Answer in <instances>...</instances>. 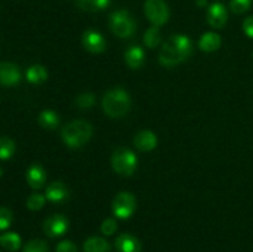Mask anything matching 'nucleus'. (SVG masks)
<instances>
[{
  "label": "nucleus",
  "mask_w": 253,
  "mask_h": 252,
  "mask_svg": "<svg viewBox=\"0 0 253 252\" xmlns=\"http://www.w3.org/2000/svg\"><path fill=\"white\" fill-rule=\"evenodd\" d=\"M193 52L192 40L185 35H173L163 43L160 51V63L167 68L180 64L190 57Z\"/></svg>",
  "instance_id": "1"
},
{
  "label": "nucleus",
  "mask_w": 253,
  "mask_h": 252,
  "mask_svg": "<svg viewBox=\"0 0 253 252\" xmlns=\"http://www.w3.org/2000/svg\"><path fill=\"white\" fill-rule=\"evenodd\" d=\"M104 113L111 119L123 118L130 111L131 98L123 88H113L104 94Z\"/></svg>",
  "instance_id": "2"
},
{
  "label": "nucleus",
  "mask_w": 253,
  "mask_h": 252,
  "mask_svg": "<svg viewBox=\"0 0 253 252\" xmlns=\"http://www.w3.org/2000/svg\"><path fill=\"white\" fill-rule=\"evenodd\" d=\"M61 136L69 148H79L90 140L93 136V127L85 120H73L63 126Z\"/></svg>",
  "instance_id": "3"
},
{
  "label": "nucleus",
  "mask_w": 253,
  "mask_h": 252,
  "mask_svg": "<svg viewBox=\"0 0 253 252\" xmlns=\"http://www.w3.org/2000/svg\"><path fill=\"white\" fill-rule=\"evenodd\" d=\"M109 27L120 39L131 37L136 31V21L127 10H116L109 16Z\"/></svg>",
  "instance_id": "4"
},
{
  "label": "nucleus",
  "mask_w": 253,
  "mask_h": 252,
  "mask_svg": "<svg viewBox=\"0 0 253 252\" xmlns=\"http://www.w3.org/2000/svg\"><path fill=\"white\" fill-rule=\"evenodd\" d=\"M111 166L118 174L123 177H130L135 173L137 167V157L135 152L128 148H116L111 155Z\"/></svg>",
  "instance_id": "5"
},
{
  "label": "nucleus",
  "mask_w": 253,
  "mask_h": 252,
  "mask_svg": "<svg viewBox=\"0 0 253 252\" xmlns=\"http://www.w3.org/2000/svg\"><path fill=\"white\" fill-rule=\"evenodd\" d=\"M114 215L121 220H126L133 215L136 210V198L130 192H120L115 195L111 204Z\"/></svg>",
  "instance_id": "6"
},
{
  "label": "nucleus",
  "mask_w": 253,
  "mask_h": 252,
  "mask_svg": "<svg viewBox=\"0 0 253 252\" xmlns=\"http://www.w3.org/2000/svg\"><path fill=\"white\" fill-rule=\"evenodd\" d=\"M145 14L153 26H162L169 19V9L165 0H146Z\"/></svg>",
  "instance_id": "7"
},
{
  "label": "nucleus",
  "mask_w": 253,
  "mask_h": 252,
  "mask_svg": "<svg viewBox=\"0 0 253 252\" xmlns=\"http://www.w3.org/2000/svg\"><path fill=\"white\" fill-rule=\"evenodd\" d=\"M69 227V221L64 215L53 214L43 221V231L48 237H59L67 232Z\"/></svg>",
  "instance_id": "8"
},
{
  "label": "nucleus",
  "mask_w": 253,
  "mask_h": 252,
  "mask_svg": "<svg viewBox=\"0 0 253 252\" xmlns=\"http://www.w3.org/2000/svg\"><path fill=\"white\" fill-rule=\"evenodd\" d=\"M83 47L90 53H103L106 48V41L103 35L93 29L86 30L82 36Z\"/></svg>",
  "instance_id": "9"
},
{
  "label": "nucleus",
  "mask_w": 253,
  "mask_h": 252,
  "mask_svg": "<svg viewBox=\"0 0 253 252\" xmlns=\"http://www.w3.org/2000/svg\"><path fill=\"white\" fill-rule=\"evenodd\" d=\"M229 15L226 7L220 2H214L209 6L207 12V21L214 29H222L226 25Z\"/></svg>",
  "instance_id": "10"
},
{
  "label": "nucleus",
  "mask_w": 253,
  "mask_h": 252,
  "mask_svg": "<svg viewBox=\"0 0 253 252\" xmlns=\"http://www.w3.org/2000/svg\"><path fill=\"white\" fill-rule=\"evenodd\" d=\"M21 81V72L16 64L11 62H1L0 64V83L4 86H12Z\"/></svg>",
  "instance_id": "11"
},
{
  "label": "nucleus",
  "mask_w": 253,
  "mask_h": 252,
  "mask_svg": "<svg viewBox=\"0 0 253 252\" xmlns=\"http://www.w3.org/2000/svg\"><path fill=\"white\" fill-rule=\"evenodd\" d=\"M133 143L142 152H150V151L155 150L157 147L158 140L155 132H152L151 130H142L136 133L135 138H133Z\"/></svg>",
  "instance_id": "12"
},
{
  "label": "nucleus",
  "mask_w": 253,
  "mask_h": 252,
  "mask_svg": "<svg viewBox=\"0 0 253 252\" xmlns=\"http://www.w3.org/2000/svg\"><path fill=\"white\" fill-rule=\"evenodd\" d=\"M46 199L51 203H63L64 200L68 199L69 192L67 185L63 182H52L48 187L46 188Z\"/></svg>",
  "instance_id": "13"
},
{
  "label": "nucleus",
  "mask_w": 253,
  "mask_h": 252,
  "mask_svg": "<svg viewBox=\"0 0 253 252\" xmlns=\"http://www.w3.org/2000/svg\"><path fill=\"white\" fill-rule=\"evenodd\" d=\"M118 252H141V242L131 234H121L115 240Z\"/></svg>",
  "instance_id": "14"
},
{
  "label": "nucleus",
  "mask_w": 253,
  "mask_h": 252,
  "mask_svg": "<svg viewBox=\"0 0 253 252\" xmlns=\"http://www.w3.org/2000/svg\"><path fill=\"white\" fill-rule=\"evenodd\" d=\"M27 184L32 189H40L46 183V170L40 165H31L26 170Z\"/></svg>",
  "instance_id": "15"
},
{
  "label": "nucleus",
  "mask_w": 253,
  "mask_h": 252,
  "mask_svg": "<svg viewBox=\"0 0 253 252\" xmlns=\"http://www.w3.org/2000/svg\"><path fill=\"white\" fill-rule=\"evenodd\" d=\"M125 63L128 68L138 69L145 63V51L140 46H131L125 51Z\"/></svg>",
  "instance_id": "16"
},
{
  "label": "nucleus",
  "mask_w": 253,
  "mask_h": 252,
  "mask_svg": "<svg viewBox=\"0 0 253 252\" xmlns=\"http://www.w3.org/2000/svg\"><path fill=\"white\" fill-rule=\"evenodd\" d=\"M221 46V37L215 32H205L199 40V48L204 52H215Z\"/></svg>",
  "instance_id": "17"
},
{
  "label": "nucleus",
  "mask_w": 253,
  "mask_h": 252,
  "mask_svg": "<svg viewBox=\"0 0 253 252\" xmlns=\"http://www.w3.org/2000/svg\"><path fill=\"white\" fill-rule=\"evenodd\" d=\"M84 252H111V246L105 239L99 236H91L85 240L83 245Z\"/></svg>",
  "instance_id": "18"
},
{
  "label": "nucleus",
  "mask_w": 253,
  "mask_h": 252,
  "mask_svg": "<svg viewBox=\"0 0 253 252\" xmlns=\"http://www.w3.org/2000/svg\"><path fill=\"white\" fill-rule=\"evenodd\" d=\"M48 77L47 69L42 64H34L26 71V81L31 84H41Z\"/></svg>",
  "instance_id": "19"
},
{
  "label": "nucleus",
  "mask_w": 253,
  "mask_h": 252,
  "mask_svg": "<svg viewBox=\"0 0 253 252\" xmlns=\"http://www.w3.org/2000/svg\"><path fill=\"white\" fill-rule=\"evenodd\" d=\"M37 123L40 124L41 127L46 128V130H54L59 125V118L56 111L47 109V110L40 113L39 118H37Z\"/></svg>",
  "instance_id": "20"
},
{
  "label": "nucleus",
  "mask_w": 253,
  "mask_h": 252,
  "mask_svg": "<svg viewBox=\"0 0 253 252\" xmlns=\"http://www.w3.org/2000/svg\"><path fill=\"white\" fill-rule=\"evenodd\" d=\"M111 0H74L77 6L84 11H100L110 5Z\"/></svg>",
  "instance_id": "21"
},
{
  "label": "nucleus",
  "mask_w": 253,
  "mask_h": 252,
  "mask_svg": "<svg viewBox=\"0 0 253 252\" xmlns=\"http://www.w3.org/2000/svg\"><path fill=\"white\" fill-rule=\"evenodd\" d=\"M0 244L6 251L15 252L21 246V237L16 232H5L0 236Z\"/></svg>",
  "instance_id": "22"
},
{
  "label": "nucleus",
  "mask_w": 253,
  "mask_h": 252,
  "mask_svg": "<svg viewBox=\"0 0 253 252\" xmlns=\"http://www.w3.org/2000/svg\"><path fill=\"white\" fill-rule=\"evenodd\" d=\"M162 41V34L160 31L158 26H151L150 29L146 30L145 35H143V42L145 46L148 48H155Z\"/></svg>",
  "instance_id": "23"
},
{
  "label": "nucleus",
  "mask_w": 253,
  "mask_h": 252,
  "mask_svg": "<svg viewBox=\"0 0 253 252\" xmlns=\"http://www.w3.org/2000/svg\"><path fill=\"white\" fill-rule=\"evenodd\" d=\"M15 153V143L7 136H2L0 138V158L2 161L10 160Z\"/></svg>",
  "instance_id": "24"
},
{
  "label": "nucleus",
  "mask_w": 253,
  "mask_h": 252,
  "mask_svg": "<svg viewBox=\"0 0 253 252\" xmlns=\"http://www.w3.org/2000/svg\"><path fill=\"white\" fill-rule=\"evenodd\" d=\"M96 98L95 94L90 93V91H85V93L79 94L76 98L74 103H76V106L78 109H82V110H86V109H91L95 104Z\"/></svg>",
  "instance_id": "25"
},
{
  "label": "nucleus",
  "mask_w": 253,
  "mask_h": 252,
  "mask_svg": "<svg viewBox=\"0 0 253 252\" xmlns=\"http://www.w3.org/2000/svg\"><path fill=\"white\" fill-rule=\"evenodd\" d=\"M46 195L39 194V193H34V194L30 195L26 200V208L31 211H39L42 208L44 207V203H46Z\"/></svg>",
  "instance_id": "26"
},
{
  "label": "nucleus",
  "mask_w": 253,
  "mask_h": 252,
  "mask_svg": "<svg viewBox=\"0 0 253 252\" xmlns=\"http://www.w3.org/2000/svg\"><path fill=\"white\" fill-rule=\"evenodd\" d=\"M22 252H48V246L44 240L34 239L25 245Z\"/></svg>",
  "instance_id": "27"
},
{
  "label": "nucleus",
  "mask_w": 253,
  "mask_h": 252,
  "mask_svg": "<svg viewBox=\"0 0 253 252\" xmlns=\"http://www.w3.org/2000/svg\"><path fill=\"white\" fill-rule=\"evenodd\" d=\"M252 4V0H231L230 1V9L234 14L241 15L245 14L247 10H250Z\"/></svg>",
  "instance_id": "28"
},
{
  "label": "nucleus",
  "mask_w": 253,
  "mask_h": 252,
  "mask_svg": "<svg viewBox=\"0 0 253 252\" xmlns=\"http://www.w3.org/2000/svg\"><path fill=\"white\" fill-rule=\"evenodd\" d=\"M12 222V211L6 207L0 208V230H6Z\"/></svg>",
  "instance_id": "29"
},
{
  "label": "nucleus",
  "mask_w": 253,
  "mask_h": 252,
  "mask_svg": "<svg viewBox=\"0 0 253 252\" xmlns=\"http://www.w3.org/2000/svg\"><path fill=\"white\" fill-rule=\"evenodd\" d=\"M100 230L105 236H111V235L115 234L116 230H118V222H116V220L113 219V217H108V219H105L101 222Z\"/></svg>",
  "instance_id": "30"
},
{
  "label": "nucleus",
  "mask_w": 253,
  "mask_h": 252,
  "mask_svg": "<svg viewBox=\"0 0 253 252\" xmlns=\"http://www.w3.org/2000/svg\"><path fill=\"white\" fill-rule=\"evenodd\" d=\"M56 252H78V247L69 240H63L56 246Z\"/></svg>",
  "instance_id": "31"
},
{
  "label": "nucleus",
  "mask_w": 253,
  "mask_h": 252,
  "mask_svg": "<svg viewBox=\"0 0 253 252\" xmlns=\"http://www.w3.org/2000/svg\"><path fill=\"white\" fill-rule=\"evenodd\" d=\"M242 29H244L245 35L253 40V16H249L244 20Z\"/></svg>",
  "instance_id": "32"
},
{
  "label": "nucleus",
  "mask_w": 253,
  "mask_h": 252,
  "mask_svg": "<svg viewBox=\"0 0 253 252\" xmlns=\"http://www.w3.org/2000/svg\"><path fill=\"white\" fill-rule=\"evenodd\" d=\"M198 7H205L208 5V0H195Z\"/></svg>",
  "instance_id": "33"
},
{
  "label": "nucleus",
  "mask_w": 253,
  "mask_h": 252,
  "mask_svg": "<svg viewBox=\"0 0 253 252\" xmlns=\"http://www.w3.org/2000/svg\"><path fill=\"white\" fill-rule=\"evenodd\" d=\"M252 57H253V53H252Z\"/></svg>",
  "instance_id": "34"
}]
</instances>
